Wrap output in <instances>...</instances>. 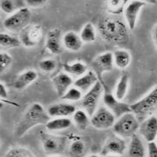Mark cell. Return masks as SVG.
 I'll return each instance as SVG.
<instances>
[{
	"mask_svg": "<svg viewBox=\"0 0 157 157\" xmlns=\"http://www.w3.org/2000/svg\"><path fill=\"white\" fill-rule=\"evenodd\" d=\"M51 120L47 110L38 102H34L27 109L19 122L17 123L14 129L16 137L24 136L32 128L37 125H46Z\"/></svg>",
	"mask_w": 157,
	"mask_h": 157,
	"instance_id": "cell-1",
	"label": "cell"
},
{
	"mask_svg": "<svg viewBox=\"0 0 157 157\" xmlns=\"http://www.w3.org/2000/svg\"><path fill=\"white\" fill-rule=\"evenodd\" d=\"M128 28L127 23L115 17L103 18L98 25L101 37L113 44H121L128 39Z\"/></svg>",
	"mask_w": 157,
	"mask_h": 157,
	"instance_id": "cell-2",
	"label": "cell"
},
{
	"mask_svg": "<svg viewBox=\"0 0 157 157\" xmlns=\"http://www.w3.org/2000/svg\"><path fill=\"white\" fill-rule=\"evenodd\" d=\"M131 111L136 116L139 121H144L147 117L152 116L157 110V84L147 95L140 100L130 104Z\"/></svg>",
	"mask_w": 157,
	"mask_h": 157,
	"instance_id": "cell-3",
	"label": "cell"
},
{
	"mask_svg": "<svg viewBox=\"0 0 157 157\" xmlns=\"http://www.w3.org/2000/svg\"><path fill=\"white\" fill-rule=\"evenodd\" d=\"M140 128V121L133 112H128L117 118L113 126L114 133L122 138H131Z\"/></svg>",
	"mask_w": 157,
	"mask_h": 157,
	"instance_id": "cell-4",
	"label": "cell"
},
{
	"mask_svg": "<svg viewBox=\"0 0 157 157\" xmlns=\"http://www.w3.org/2000/svg\"><path fill=\"white\" fill-rule=\"evenodd\" d=\"M105 84L101 82L98 81L90 90L85 93L81 100V105L82 109L90 115L91 117L96 112L98 106V102L100 101L101 96L104 93Z\"/></svg>",
	"mask_w": 157,
	"mask_h": 157,
	"instance_id": "cell-5",
	"label": "cell"
},
{
	"mask_svg": "<svg viewBox=\"0 0 157 157\" xmlns=\"http://www.w3.org/2000/svg\"><path fill=\"white\" fill-rule=\"evenodd\" d=\"M31 18V12L29 8L24 7L10 14L4 21V26L6 30L12 32L22 31L29 25Z\"/></svg>",
	"mask_w": 157,
	"mask_h": 157,
	"instance_id": "cell-6",
	"label": "cell"
},
{
	"mask_svg": "<svg viewBox=\"0 0 157 157\" xmlns=\"http://www.w3.org/2000/svg\"><path fill=\"white\" fill-rule=\"evenodd\" d=\"M117 117L107 107L98 108L90 117V124L96 129H108L113 128Z\"/></svg>",
	"mask_w": 157,
	"mask_h": 157,
	"instance_id": "cell-7",
	"label": "cell"
},
{
	"mask_svg": "<svg viewBox=\"0 0 157 157\" xmlns=\"http://www.w3.org/2000/svg\"><path fill=\"white\" fill-rule=\"evenodd\" d=\"M114 65V55L110 51L103 52L98 55L91 63L92 71H95L99 78V81L102 83H104L102 81V75L105 72L111 71Z\"/></svg>",
	"mask_w": 157,
	"mask_h": 157,
	"instance_id": "cell-8",
	"label": "cell"
},
{
	"mask_svg": "<svg viewBox=\"0 0 157 157\" xmlns=\"http://www.w3.org/2000/svg\"><path fill=\"white\" fill-rule=\"evenodd\" d=\"M102 100L105 107H107L117 118H119L128 112H131V107L129 104L117 99L116 96L112 94L111 92L107 91L106 89H104Z\"/></svg>",
	"mask_w": 157,
	"mask_h": 157,
	"instance_id": "cell-9",
	"label": "cell"
},
{
	"mask_svg": "<svg viewBox=\"0 0 157 157\" xmlns=\"http://www.w3.org/2000/svg\"><path fill=\"white\" fill-rule=\"evenodd\" d=\"M40 136L43 147L47 154L56 155L63 152L66 144L65 137L57 136L44 132L41 133Z\"/></svg>",
	"mask_w": 157,
	"mask_h": 157,
	"instance_id": "cell-10",
	"label": "cell"
},
{
	"mask_svg": "<svg viewBox=\"0 0 157 157\" xmlns=\"http://www.w3.org/2000/svg\"><path fill=\"white\" fill-rule=\"evenodd\" d=\"M145 4V2L141 0H131L126 5L124 9V16L129 30H134L136 28L139 13L144 7Z\"/></svg>",
	"mask_w": 157,
	"mask_h": 157,
	"instance_id": "cell-11",
	"label": "cell"
},
{
	"mask_svg": "<svg viewBox=\"0 0 157 157\" xmlns=\"http://www.w3.org/2000/svg\"><path fill=\"white\" fill-rule=\"evenodd\" d=\"M126 148V142L123 138L116 135L107 140L102 147L101 154L104 156H107L108 155H123Z\"/></svg>",
	"mask_w": 157,
	"mask_h": 157,
	"instance_id": "cell-12",
	"label": "cell"
},
{
	"mask_svg": "<svg viewBox=\"0 0 157 157\" xmlns=\"http://www.w3.org/2000/svg\"><path fill=\"white\" fill-rule=\"evenodd\" d=\"M42 28L39 25H28L21 33L20 40L22 45L33 47L36 45L42 38Z\"/></svg>",
	"mask_w": 157,
	"mask_h": 157,
	"instance_id": "cell-13",
	"label": "cell"
},
{
	"mask_svg": "<svg viewBox=\"0 0 157 157\" xmlns=\"http://www.w3.org/2000/svg\"><path fill=\"white\" fill-rule=\"evenodd\" d=\"M139 132L147 142H155L157 137V117L152 115L142 121Z\"/></svg>",
	"mask_w": 157,
	"mask_h": 157,
	"instance_id": "cell-14",
	"label": "cell"
},
{
	"mask_svg": "<svg viewBox=\"0 0 157 157\" xmlns=\"http://www.w3.org/2000/svg\"><path fill=\"white\" fill-rule=\"evenodd\" d=\"M61 31L58 29H53L48 32L45 41V49L51 54L59 55L64 48L61 41Z\"/></svg>",
	"mask_w": 157,
	"mask_h": 157,
	"instance_id": "cell-15",
	"label": "cell"
},
{
	"mask_svg": "<svg viewBox=\"0 0 157 157\" xmlns=\"http://www.w3.org/2000/svg\"><path fill=\"white\" fill-rule=\"evenodd\" d=\"M52 83L57 96L62 97L74 83V81L71 75L66 72H61L52 79Z\"/></svg>",
	"mask_w": 157,
	"mask_h": 157,
	"instance_id": "cell-16",
	"label": "cell"
},
{
	"mask_svg": "<svg viewBox=\"0 0 157 157\" xmlns=\"http://www.w3.org/2000/svg\"><path fill=\"white\" fill-rule=\"evenodd\" d=\"M98 81H99V78L95 73V71H88L84 75L77 77V79L74 81L73 85L76 87L77 89H79L82 92L86 93Z\"/></svg>",
	"mask_w": 157,
	"mask_h": 157,
	"instance_id": "cell-17",
	"label": "cell"
},
{
	"mask_svg": "<svg viewBox=\"0 0 157 157\" xmlns=\"http://www.w3.org/2000/svg\"><path fill=\"white\" fill-rule=\"evenodd\" d=\"M76 107L70 103H55L48 108L47 112L51 118L55 117H68L72 116L76 111Z\"/></svg>",
	"mask_w": 157,
	"mask_h": 157,
	"instance_id": "cell-18",
	"label": "cell"
},
{
	"mask_svg": "<svg viewBox=\"0 0 157 157\" xmlns=\"http://www.w3.org/2000/svg\"><path fill=\"white\" fill-rule=\"evenodd\" d=\"M83 44L80 35L75 31H68L63 36V44L67 51L77 52L82 48Z\"/></svg>",
	"mask_w": 157,
	"mask_h": 157,
	"instance_id": "cell-19",
	"label": "cell"
},
{
	"mask_svg": "<svg viewBox=\"0 0 157 157\" xmlns=\"http://www.w3.org/2000/svg\"><path fill=\"white\" fill-rule=\"evenodd\" d=\"M37 77L38 75L36 71L34 70H27L16 77L15 81L13 82V87L17 90H24L32 82H34L37 79Z\"/></svg>",
	"mask_w": 157,
	"mask_h": 157,
	"instance_id": "cell-20",
	"label": "cell"
},
{
	"mask_svg": "<svg viewBox=\"0 0 157 157\" xmlns=\"http://www.w3.org/2000/svg\"><path fill=\"white\" fill-rule=\"evenodd\" d=\"M128 157H145L146 149L144 144L140 136L136 134L131 137L128 149Z\"/></svg>",
	"mask_w": 157,
	"mask_h": 157,
	"instance_id": "cell-21",
	"label": "cell"
},
{
	"mask_svg": "<svg viewBox=\"0 0 157 157\" xmlns=\"http://www.w3.org/2000/svg\"><path fill=\"white\" fill-rule=\"evenodd\" d=\"M72 120L68 117H55L46 123V129L50 132L62 131L72 125Z\"/></svg>",
	"mask_w": 157,
	"mask_h": 157,
	"instance_id": "cell-22",
	"label": "cell"
},
{
	"mask_svg": "<svg viewBox=\"0 0 157 157\" xmlns=\"http://www.w3.org/2000/svg\"><path fill=\"white\" fill-rule=\"evenodd\" d=\"M114 55V63L117 68L124 70L128 68L131 63V55L129 51L125 49L117 50L113 53Z\"/></svg>",
	"mask_w": 157,
	"mask_h": 157,
	"instance_id": "cell-23",
	"label": "cell"
},
{
	"mask_svg": "<svg viewBox=\"0 0 157 157\" xmlns=\"http://www.w3.org/2000/svg\"><path fill=\"white\" fill-rule=\"evenodd\" d=\"M72 122L79 130H85L90 124V117L84 109H76L72 115Z\"/></svg>",
	"mask_w": 157,
	"mask_h": 157,
	"instance_id": "cell-24",
	"label": "cell"
},
{
	"mask_svg": "<svg viewBox=\"0 0 157 157\" xmlns=\"http://www.w3.org/2000/svg\"><path fill=\"white\" fill-rule=\"evenodd\" d=\"M63 71L71 76H82L88 71V66L82 62H74V63H66L63 65Z\"/></svg>",
	"mask_w": 157,
	"mask_h": 157,
	"instance_id": "cell-25",
	"label": "cell"
},
{
	"mask_svg": "<svg viewBox=\"0 0 157 157\" xmlns=\"http://www.w3.org/2000/svg\"><path fill=\"white\" fill-rule=\"evenodd\" d=\"M25 0H1L0 8L1 10L7 14H12L17 10L25 7Z\"/></svg>",
	"mask_w": 157,
	"mask_h": 157,
	"instance_id": "cell-26",
	"label": "cell"
},
{
	"mask_svg": "<svg viewBox=\"0 0 157 157\" xmlns=\"http://www.w3.org/2000/svg\"><path fill=\"white\" fill-rule=\"evenodd\" d=\"M128 86H129V76L128 74H123L119 78L115 89L114 95L117 99L121 101L124 99L128 90Z\"/></svg>",
	"mask_w": 157,
	"mask_h": 157,
	"instance_id": "cell-27",
	"label": "cell"
},
{
	"mask_svg": "<svg viewBox=\"0 0 157 157\" xmlns=\"http://www.w3.org/2000/svg\"><path fill=\"white\" fill-rule=\"evenodd\" d=\"M21 45L22 42L19 38L5 32L0 33V46L2 49H12Z\"/></svg>",
	"mask_w": 157,
	"mask_h": 157,
	"instance_id": "cell-28",
	"label": "cell"
},
{
	"mask_svg": "<svg viewBox=\"0 0 157 157\" xmlns=\"http://www.w3.org/2000/svg\"><path fill=\"white\" fill-rule=\"evenodd\" d=\"M79 35L81 36L82 42L85 44H90V43L94 42L96 38L95 26L93 25L91 23H87L82 28Z\"/></svg>",
	"mask_w": 157,
	"mask_h": 157,
	"instance_id": "cell-29",
	"label": "cell"
},
{
	"mask_svg": "<svg viewBox=\"0 0 157 157\" xmlns=\"http://www.w3.org/2000/svg\"><path fill=\"white\" fill-rule=\"evenodd\" d=\"M85 144L82 140H75L69 147L70 157H84Z\"/></svg>",
	"mask_w": 157,
	"mask_h": 157,
	"instance_id": "cell-30",
	"label": "cell"
},
{
	"mask_svg": "<svg viewBox=\"0 0 157 157\" xmlns=\"http://www.w3.org/2000/svg\"><path fill=\"white\" fill-rule=\"evenodd\" d=\"M4 157H35L31 150L23 147H16L10 148Z\"/></svg>",
	"mask_w": 157,
	"mask_h": 157,
	"instance_id": "cell-31",
	"label": "cell"
},
{
	"mask_svg": "<svg viewBox=\"0 0 157 157\" xmlns=\"http://www.w3.org/2000/svg\"><path fill=\"white\" fill-rule=\"evenodd\" d=\"M82 92L77 89L76 87H71L66 93L62 96V99L66 100V101H80L82 98Z\"/></svg>",
	"mask_w": 157,
	"mask_h": 157,
	"instance_id": "cell-32",
	"label": "cell"
},
{
	"mask_svg": "<svg viewBox=\"0 0 157 157\" xmlns=\"http://www.w3.org/2000/svg\"><path fill=\"white\" fill-rule=\"evenodd\" d=\"M38 67L40 71L44 73H51L56 69L57 63L54 59H44L39 62Z\"/></svg>",
	"mask_w": 157,
	"mask_h": 157,
	"instance_id": "cell-33",
	"label": "cell"
},
{
	"mask_svg": "<svg viewBox=\"0 0 157 157\" xmlns=\"http://www.w3.org/2000/svg\"><path fill=\"white\" fill-rule=\"evenodd\" d=\"M12 63V57L10 54L5 51H1L0 53V71H5Z\"/></svg>",
	"mask_w": 157,
	"mask_h": 157,
	"instance_id": "cell-34",
	"label": "cell"
},
{
	"mask_svg": "<svg viewBox=\"0 0 157 157\" xmlns=\"http://www.w3.org/2000/svg\"><path fill=\"white\" fill-rule=\"evenodd\" d=\"M123 0H109V8L113 13H118L122 9Z\"/></svg>",
	"mask_w": 157,
	"mask_h": 157,
	"instance_id": "cell-35",
	"label": "cell"
},
{
	"mask_svg": "<svg viewBox=\"0 0 157 157\" xmlns=\"http://www.w3.org/2000/svg\"><path fill=\"white\" fill-rule=\"evenodd\" d=\"M49 0H25L26 5L32 8H38L42 7L47 4Z\"/></svg>",
	"mask_w": 157,
	"mask_h": 157,
	"instance_id": "cell-36",
	"label": "cell"
},
{
	"mask_svg": "<svg viewBox=\"0 0 157 157\" xmlns=\"http://www.w3.org/2000/svg\"><path fill=\"white\" fill-rule=\"evenodd\" d=\"M147 157H157V144L155 142H147Z\"/></svg>",
	"mask_w": 157,
	"mask_h": 157,
	"instance_id": "cell-37",
	"label": "cell"
},
{
	"mask_svg": "<svg viewBox=\"0 0 157 157\" xmlns=\"http://www.w3.org/2000/svg\"><path fill=\"white\" fill-rule=\"evenodd\" d=\"M0 97L1 99H6L8 97V90L4 83H0Z\"/></svg>",
	"mask_w": 157,
	"mask_h": 157,
	"instance_id": "cell-38",
	"label": "cell"
},
{
	"mask_svg": "<svg viewBox=\"0 0 157 157\" xmlns=\"http://www.w3.org/2000/svg\"><path fill=\"white\" fill-rule=\"evenodd\" d=\"M153 36H154V41H155V44L157 46V24L155 26V28H154Z\"/></svg>",
	"mask_w": 157,
	"mask_h": 157,
	"instance_id": "cell-39",
	"label": "cell"
},
{
	"mask_svg": "<svg viewBox=\"0 0 157 157\" xmlns=\"http://www.w3.org/2000/svg\"><path fill=\"white\" fill-rule=\"evenodd\" d=\"M142 1L147 4H149V5H156L157 4V0H142Z\"/></svg>",
	"mask_w": 157,
	"mask_h": 157,
	"instance_id": "cell-40",
	"label": "cell"
},
{
	"mask_svg": "<svg viewBox=\"0 0 157 157\" xmlns=\"http://www.w3.org/2000/svg\"><path fill=\"white\" fill-rule=\"evenodd\" d=\"M106 157H123L122 155H108Z\"/></svg>",
	"mask_w": 157,
	"mask_h": 157,
	"instance_id": "cell-41",
	"label": "cell"
},
{
	"mask_svg": "<svg viewBox=\"0 0 157 157\" xmlns=\"http://www.w3.org/2000/svg\"><path fill=\"white\" fill-rule=\"evenodd\" d=\"M88 157H100L99 155H90V156Z\"/></svg>",
	"mask_w": 157,
	"mask_h": 157,
	"instance_id": "cell-42",
	"label": "cell"
},
{
	"mask_svg": "<svg viewBox=\"0 0 157 157\" xmlns=\"http://www.w3.org/2000/svg\"><path fill=\"white\" fill-rule=\"evenodd\" d=\"M53 157H62V156H53Z\"/></svg>",
	"mask_w": 157,
	"mask_h": 157,
	"instance_id": "cell-43",
	"label": "cell"
}]
</instances>
